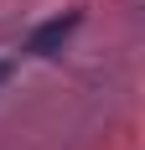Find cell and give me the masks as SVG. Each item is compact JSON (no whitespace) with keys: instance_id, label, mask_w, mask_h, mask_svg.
<instances>
[{"instance_id":"6da1fadb","label":"cell","mask_w":145,"mask_h":150,"mask_svg":"<svg viewBox=\"0 0 145 150\" xmlns=\"http://www.w3.org/2000/svg\"><path fill=\"white\" fill-rule=\"evenodd\" d=\"M78 21H83V11H68V16L42 21V26L26 36V52H31V57H57V52H62V42L78 31Z\"/></svg>"},{"instance_id":"7a4b0ae2","label":"cell","mask_w":145,"mask_h":150,"mask_svg":"<svg viewBox=\"0 0 145 150\" xmlns=\"http://www.w3.org/2000/svg\"><path fill=\"white\" fill-rule=\"evenodd\" d=\"M5 78H11V62H0V83H5Z\"/></svg>"}]
</instances>
